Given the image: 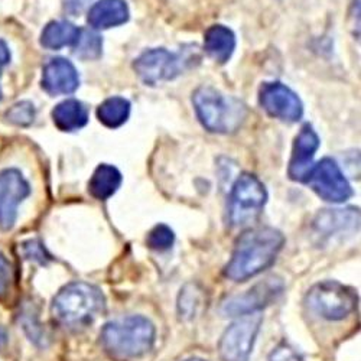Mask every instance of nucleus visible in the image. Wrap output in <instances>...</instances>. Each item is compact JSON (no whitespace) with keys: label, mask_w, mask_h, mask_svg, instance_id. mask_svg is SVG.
<instances>
[{"label":"nucleus","mask_w":361,"mask_h":361,"mask_svg":"<svg viewBox=\"0 0 361 361\" xmlns=\"http://www.w3.org/2000/svg\"><path fill=\"white\" fill-rule=\"evenodd\" d=\"M285 283L278 276H270L259 282L245 293L234 295L223 300L221 314L224 317H246L272 305L282 295Z\"/></svg>","instance_id":"obj_8"},{"label":"nucleus","mask_w":361,"mask_h":361,"mask_svg":"<svg viewBox=\"0 0 361 361\" xmlns=\"http://www.w3.org/2000/svg\"><path fill=\"white\" fill-rule=\"evenodd\" d=\"M130 12L125 0H99L88 12L87 22L94 29H110L129 20Z\"/></svg>","instance_id":"obj_15"},{"label":"nucleus","mask_w":361,"mask_h":361,"mask_svg":"<svg viewBox=\"0 0 361 361\" xmlns=\"http://www.w3.org/2000/svg\"><path fill=\"white\" fill-rule=\"evenodd\" d=\"M103 292L85 282H73L56 293L52 302L54 318L66 326H85L104 312Z\"/></svg>","instance_id":"obj_3"},{"label":"nucleus","mask_w":361,"mask_h":361,"mask_svg":"<svg viewBox=\"0 0 361 361\" xmlns=\"http://www.w3.org/2000/svg\"><path fill=\"white\" fill-rule=\"evenodd\" d=\"M205 296L204 290L195 285L188 283L183 289H180L179 298H178V312L180 318L184 319H194L197 315H200L201 310L204 308Z\"/></svg>","instance_id":"obj_22"},{"label":"nucleus","mask_w":361,"mask_h":361,"mask_svg":"<svg viewBox=\"0 0 361 361\" xmlns=\"http://www.w3.org/2000/svg\"><path fill=\"white\" fill-rule=\"evenodd\" d=\"M80 85L78 71L66 58H54L42 71V88L51 96L71 94Z\"/></svg>","instance_id":"obj_14"},{"label":"nucleus","mask_w":361,"mask_h":361,"mask_svg":"<svg viewBox=\"0 0 361 361\" xmlns=\"http://www.w3.org/2000/svg\"><path fill=\"white\" fill-rule=\"evenodd\" d=\"M5 118L15 126H31L35 120V107L31 102H19L5 113Z\"/></svg>","instance_id":"obj_24"},{"label":"nucleus","mask_w":361,"mask_h":361,"mask_svg":"<svg viewBox=\"0 0 361 361\" xmlns=\"http://www.w3.org/2000/svg\"><path fill=\"white\" fill-rule=\"evenodd\" d=\"M187 361H205V360H202V358H190Z\"/></svg>","instance_id":"obj_31"},{"label":"nucleus","mask_w":361,"mask_h":361,"mask_svg":"<svg viewBox=\"0 0 361 361\" xmlns=\"http://www.w3.org/2000/svg\"><path fill=\"white\" fill-rule=\"evenodd\" d=\"M157 329L152 321L130 315L107 322L100 334L103 350L116 360H136L146 355L155 344Z\"/></svg>","instance_id":"obj_2"},{"label":"nucleus","mask_w":361,"mask_h":361,"mask_svg":"<svg viewBox=\"0 0 361 361\" xmlns=\"http://www.w3.org/2000/svg\"><path fill=\"white\" fill-rule=\"evenodd\" d=\"M358 223V212L354 208L347 209H325L314 221L315 233L324 238L336 234L337 231H345L354 228Z\"/></svg>","instance_id":"obj_17"},{"label":"nucleus","mask_w":361,"mask_h":361,"mask_svg":"<svg viewBox=\"0 0 361 361\" xmlns=\"http://www.w3.org/2000/svg\"><path fill=\"white\" fill-rule=\"evenodd\" d=\"M123 176L113 165H99L88 183V191L96 200L104 201L113 197L122 185Z\"/></svg>","instance_id":"obj_19"},{"label":"nucleus","mask_w":361,"mask_h":361,"mask_svg":"<svg viewBox=\"0 0 361 361\" xmlns=\"http://www.w3.org/2000/svg\"><path fill=\"white\" fill-rule=\"evenodd\" d=\"M263 318L252 314L234 321L220 338L219 353L221 361H249Z\"/></svg>","instance_id":"obj_9"},{"label":"nucleus","mask_w":361,"mask_h":361,"mask_svg":"<svg viewBox=\"0 0 361 361\" xmlns=\"http://www.w3.org/2000/svg\"><path fill=\"white\" fill-rule=\"evenodd\" d=\"M81 29L67 20L49 22L41 34V45L47 49H61L64 47H74L80 37Z\"/></svg>","instance_id":"obj_20"},{"label":"nucleus","mask_w":361,"mask_h":361,"mask_svg":"<svg viewBox=\"0 0 361 361\" xmlns=\"http://www.w3.org/2000/svg\"><path fill=\"white\" fill-rule=\"evenodd\" d=\"M200 59L195 48L190 51H180L178 54L169 52L164 48L149 49L143 52L133 64L137 77L146 85H157L169 81L183 74L187 68L194 66Z\"/></svg>","instance_id":"obj_5"},{"label":"nucleus","mask_w":361,"mask_h":361,"mask_svg":"<svg viewBox=\"0 0 361 361\" xmlns=\"http://www.w3.org/2000/svg\"><path fill=\"white\" fill-rule=\"evenodd\" d=\"M285 235L272 227L252 228L238 237L224 274L234 282H245L272 266L283 249Z\"/></svg>","instance_id":"obj_1"},{"label":"nucleus","mask_w":361,"mask_h":361,"mask_svg":"<svg viewBox=\"0 0 361 361\" xmlns=\"http://www.w3.org/2000/svg\"><path fill=\"white\" fill-rule=\"evenodd\" d=\"M319 147V137L311 125H304L295 137L288 175L295 183L307 184L314 168V157Z\"/></svg>","instance_id":"obj_13"},{"label":"nucleus","mask_w":361,"mask_h":361,"mask_svg":"<svg viewBox=\"0 0 361 361\" xmlns=\"http://www.w3.org/2000/svg\"><path fill=\"white\" fill-rule=\"evenodd\" d=\"M307 184L314 192L328 202H344L353 195V190L336 161L324 158L314 165Z\"/></svg>","instance_id":"obj_10"},{"label":"nucleus","mask_w":361,"mask_h":361,"mask_svg":"<svg viewBox=\"0 0 361 361\" xmlns=\"http://www.w3.org/2000/svg\"><path fill=\"white\" fill-rule=\"evenodd\" d=\"M103 54V39L93 31H82L74 44V55L85 59H97Z\"/></svg>","instance_id":"obj_23"},{"label":"nucleus","mask_w":361,"mask_h":361,"mask_svg":"<svg viewBox=\"0 0 361 361\" xmlns=\"http://www.w3.org/2000/svg\"><path fill=\"white\" fill-rule=\"evenodd\" d=\"M25 250H26V256L29 259H34L38 260L39 263H45L47 260H49V256L47 255L45 249L37 243V242H29L25 245Z\"/></svg>","instance_id":"obj_28"},{"label":"nucleus","mask_w":361,"mask_h":361,"mask_svg":"<svg viewBox=\"0 0 361 361\" xmlns=\"http://www.w3.org/2000/svg\"><path fill=\"white\" fill-rule=\"evenodd\" d=\"M92 0H63V8L68 15H80Z\"/></svg>","instance_id":"obj_29"},{"label":"nucleus","mask_w":361,"mask_h":361,"mask_svg":"<svg viewBox=\"0 0 361 361\" xmlns=\"http://www.w3.org/2000/svg\"><path fill=\"white\" fill-rule=\"evenodd\" d=\"M9 63H11V51L6 42L0 39V77H2V71ZM2 99H4V93H2V87H0V102H2Z\"/></svg>","instance_id":"obj_30"},{"label":"nucleus","mask_w":361,"mask_h":361,"mask_svg":"<svg viewBox=\"0 0 361 361\" xmlns=\"http://www.w3.org/2000/svg\"><path fill=\"white\" fill-rule=\"evenodd\" d=\"M204 49L216 63L226 64L235 49V35L224 25H214L204 37Z\"/></svg>","instance_id":"obj_16"},{"label":"nucleus","mask_w":361,"mask_h":361,"mask_svg":"<svg viewBox=\"0 0 361 361\" xmlns=\"http://www.w3.org/2000/svg\"><path fill=\"white\" fill-rule=\"evenodd\" d=\"M358 304L355 290L336 281L314 285L307 296L305 305L315 315L328 321H341L351 315Z\"/></svg>","instance_id":"obj_6"},{"label":"nucleus","mask_w":361,"mask_h":361,"mask_svg":"<svg viewBox=\"0 0 361 361\" xmlns=\"http://www.w3.org/2000/svg\"><path fill=\"white\" fill-rule=\"evenodd\" d=\"M130 116V103L125 97H110L104 100L99 110L97 117L109 129H117L123 126Z\"/></svg>","instance_id":"obj_21"},{"label":"nucleus","mask_w":361,"mask_h":361,"mask_svg":"<svg viewBox=\"0 0 361 361\" xmlns=\"http://www.w3.org/2000/svg\"><path fill=\"white\" fill-rule=\"evenodd\" d=\"M13 281L12 266L4 255H0V298L6 296Z\"/></svg>","instance_id":"obj_26"},{"label":"nucleus","mask_w":361,"mask_h":361,"mask_svg":"<svg viewBox=\"0 0 361 361\" xmlns=\"http://www.w3.org/2000/svg\"><path fill=\"white\" fill-rule=\"evenodd\" d=\"M267 202V191L253 173H243L233 185L228 201V220L233 227L255 223Z\"/></svg>","instance_id":"obj_7"},{"label":"nucleus","mask_w":361,"mask_h":361,"mask_svg":"<svg viewBox=\"0 0 361 361\" xmlns=\"http://www.w3.org/2000/svg\"><path fill=\"white\" fill-rule=\"evenodd\" d=\"M262 109L274 118L295 123L304 116V106L298 94L282 82H263L259 92Z\"/></svg>","instance_id":"obj_11"},{"label":"nucleus","mask_w":361,"mask_h":361,"mask_svg":"<svg viewBox=\"0 0 361 361\" xmlns=\"http://www.w3.org/2000/svg\"><path fill=\"white\" fill-rule=\"evenodd\" d=\"M175 242V234L166 224H158L152 230L149 231L146 243L149 249L157 250V252H165L169 250L173 246Z\"/></svg>","instance_id":"obj_25"},{"label":"nucleus","mask_w":361,"mask_h":361,"mask_svg":"<svg viewBox=\"0 0 361 361\" xmlns=\"http://www.w3.org/2000/svg\"><path fill=\"white\" fill-rule=\"evenodd\" d=\"M31 194V187L18 169L0 172V230H11L18 217L19 204Z\"/></svg>","instance_id":"obj_12"},{"label":"nucleus","mask_w":361,"mask_h":361,"mask_svg":"<svg viewBox=\"0 0 361 361\" xmlns=\"http://www.w3.org/2000/svg\"><path fill=\"white\" fill-rule=\"evenodd\" d=\"M269 361H302V357H300L298 351L293 350L290 345L281 344L270 353Z\"/></svg>","instance_id":"obj_27"},{"label":"nucleus","mask_w":361,"mask_h":361,"mask_svg":"<svg viewBox=\"0 0 361 361\" xmlns=\"http://www.w3.org/2000/svg\"><path fill=\"white\" fill-rule=\"evenodd\" d=\"M54 125L63 132H75L88 123V109L78 100L70 99L52 110Z\"/></svg>","instance_id":"obj_18"},{"label":"nucleus","mask_w":361,"mask_h":361,"mask_svg":"<svg viewBox=\"0 0 361 361\" xmlns=\"http://www.w3.org/2000/svg\"><path fill=\"white\" fill-rule=\"evenodd\" d=\"M192 103L201 125L213 133L237 132L247 116L242 102L221 94L213 87H200L192 96Z\"/></svg>","instance_id":"obj_4"}]
</instances>
